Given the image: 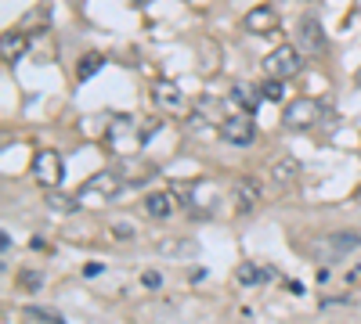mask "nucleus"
Here are the masks:
<instances>
[{
    "mask_svg": "<svg viewBox=\"0 0 361 324\" xmlns=\"http://www.w3.org/2000/svg\"><path fill=\"white\" fill-rule=\"evenodd\" d=\"M18 281H22V288H29V292H36L40 285H44V277H40V274H33V270H26V274L18 277Z\"/></svg>",
    "mask_w": 361,
    "mask_h": 324,
    "instance_id": "obj_23",
    "label": "nucleus"
},
{
    "mask_svg": "<svg viewBox=\"0 0 361 324\" xmlns=\"http://www.w3.org/2000/svg\"><path fill=\"white\" fill-rule=\"evenodd\" d=\"M264 91V101H282V94H286V86H282V79H274V76H267V83L260 86Z\"/></svg>",
    "mask_w": 361,
    "mask_h": 324,
    "instance_id": "obj_22",
    "label": "nucleus"
},
{
    "mask_svg": "<svg viewBox=\"0 0 361 324\" xmlns=\"http://www.w3.org/2000/svg\"><path fill=\"white\" fill-rule=\"evenodd\" d=\"M177 209V199H174V191H152L145 199V213L152 216V220H170Z\"/></svg>",
    "mask_w": 361,
    "mask_h": 324,
    "instance_id": "obj_11",
    "label": "nucleus"
},
{
    "mask_svg": "<svg viewBox=\"0 0 361 324\" xmlns=\"http://www.w3.org/2000/svg\"><path fill=\"white\" fill-rule=\"evenodd\" d=\"M260 194H264L260 180L242 177L235 187H231V199H235V213H253V209H257V202H260Z\"/></svg>",
    "mask_w": 361,
    "mask_h": 324,
    "instance_id": "obj_10",
    "label": "nucleus"
},
{
    "mask_svg": "<svg viewBox=\"0 0 361 324\" xmlns=\"http://www.w3.org/2000/svg\"><path fill=\"white\" fill-rule=\"evenodd\" d=\"M131 137H134V123L126 116H116L112 126H109V134H105V141H109L112 148H123V144H131Z\"/></svg>",
    "mask_w": 361,
    "mask_h": 324,
    "instance_id": "obj_16",
    "label": "nucleus"
},
{
    "mask_svg": "<svg viewBox=\"0 0 361 324\" xmlns=\"http://www.w3.org/2000/svg\"><path fill=\"white\" fill-rule=\"evenodd\" d=\"M296 177H300V162H296L293 155H279V159L271 162V180L279 184V187L296 184Z\"/></svg>",
    "mask_w": 361,
    "mask_h": 324,
    "instance_id": "obj_13",
    "label": "nucleus"
},
{
    "mask_svg": "<svg viewBox=\"0 0 361 324\" xmlns=\"http://www.w3.org/2000/svg\"><path fill=\"white\" fill-rule=\"evenodd\" d=\"M184 202L192 206L199 216H206L209 206H214V187H209V180H196L192 187H184Z\"/></svg>",
    "mask_w": 361,
    "mask_h": 324,
    "instance_id": "obj_12",
    "label": "nucleus"
},
{
    "mask_svg": "<svg viewBox=\"0 0 361 324\" xmlns=\"http://www.w3.org/2000/svg\"><path fill=\"white\" fill-rule=\"evenodd\" d=\"M354 83H358V86H361V69H358V72H354Z\"/></svg>",
    "mask_w": 361,
    "mask_h": 324,
    "instance_id": "obj_29",
    "label": "nucleus"
},
{
    "mask_svg": "<svg viewBox=\"0 0 361 324\" xmlns=\"http://www.w3.org/2000/svg\"><path fill=\"white\" fill-rule=\"evenodd\" d=\"M61 155L58 151H51V148H40L36 155H33V177H36V184L40 187H47V191H54L58 184H61Z\"/></svg>",
    "mask_w": 361,
    "mask_h": 324,
    "instance_id": "obj_3",
    "label": "nucleus"
},
{
    "mask_svg": "<svg viewBox=\"0 0 361 324\" xmlns=\"http://www.w3.org/2000/svg\"><path fill=\"white\" fill-rule=\"evenodd\" d=\"M347 281H351V285H361V267H354V270H347Z\"/></svg>",
    "mask_w": 361,
    "mask_h": 324,
    "instance_id": "obj_28",
    "label": "nucleus"
},
{
    "mask_svg": "<svg viewBox=\"0 0 361 324\" xmlns=\"http://www.w3.org/2000/svg\"><path fill=\"white\" fill-rule=\"evenodd\" d=\"M361 245V234L358 231H332V234H322V238H314V242L300 252L314 256V259H322V263H336V259H344L347 252H354Z\"/></svg>",
    "mask_w": 361,
    "mask_h": 324,
    "instance_id": "obj_1",
    "label": "nucleus"
},
{
    "mask_svg": "<svg viewBox=\"0 0 361 324\" xmlns=\"http://www.w3.org/2000/svg\"><path fill=\"white\" fill-rule=\"evenodd\" d=\"M141 285H145V288H159V285H163V274L145 270V274H141Z\"/></svg>",
    "mask_w": 361,
    "mask_h": 324,
    "instance_id": "obj_24",
    "label": "nucleus"
},
{
    "mask_svg": "<svg viewBox=\"0 0 361 324\" xmlns=\"http://www.w3.org/2000/svg\"><path fill=\"white\" fill-rule=\"evenodd\" d=\"M231 101H235L239 105V112H257V105L264 101V91H257V86H253V83H235V86H231Z\"/></svg>",
    "mask_w": 361,
    "mask_h": 324,
    "instance_id": "obj_14",
    "label": "nucleus"
},
{
    "mask_svg": "<svg viewBox=\"0 0 361 324\" xmlns=\"http://www.w3.org/2000/svg\"><path fill=\"white\" fill-rule=\"evenodd\" d=\"M159 126H163L159 119H148V123H145V130H141V144H145V141H152V134H156Z\"/></svg>",
    "mask_w": 361,
    "mask_h": 324,
    "instance_id": "obj_25",
    "label": "nucleus"
},
{
    "mask_svg": "<svg viewBox=\"0 0 361 324\" xmlns=\"http://www.w3.org/2000/svg\"><path fill=\"white\" fill-rule=\"evenodd\" d=\"M246 33H253V36H264V33H274L279 29V11H274L271 4H260V8H253V11H246Z\"/></svg>",
    "mask_w": 361,
    "mask_h": 324,
    "instance_id": "obj_9",
    "label": "nucleus"
},
{
    "mask_svg": "<svg viewBox=\"0 0 361 324\" xmlns=\"http://www.w3.org/2000/svg\"><path fill=\"white\" fill-rule=\"evenodd\" d=\"M300 69H304L300 47H293V43H279V47L264 58V72L274 76V79H293Z\"/></svg>",
    "mask_w": 361,
    "mask_h": 324,
    "instance_id": "obj_2",
    "label": "nucleus"
},
{
    "mask_svg": "<svg viewBox=\"0 0 361 324\" xmlns=\"http://www.w3.org/2000/svg\"><path fill=\"white\" fill-rule=\"evenodd\" d=\"M221 137H224L228 144H239V148H246L253 137H257V123H253V116H249V112L224 116V119H221Z\"/></svg>",
    "mask_w": 361,
    "mask_h": 324,
    "instance_id": "obj_6",
    "label": "nucleus"
},
{
    "mask_svg": "<svg viewBox=\"0 0 361 324\" xmlns=\"http://www.w3.org/2000/svg\"><path fill=\"white\" fill-rule=\"evenodd\" d=\"M235 281H239V285H260V281H264V267H257V263H242V267L235 270Z\"/></svg>",
    "mask_w": 361,
    "mask_h": 324,
    "instance_id": "obj_19",
    "label": "nucleus"
},
{
    "mask_svg": "<svg viewBox=\"0 0 361 324\" xmlns=\"http://www.w3.org/2000/svg\"><path fill=\"white\" fill-rule=\"evenodd\" d=\"M116 194H119V177L109 173V169H101V173H94V177L80 187L76 199L80 202H109V199H116Z\"/></svg>",
    "mask_w": 361,
    "mask_h": 324,
    "instance_id": "obj_4",
    "label": "nucleus"
},
{
    "mask_svg": "<svg viewBox=\"0 0 361 324\" xmlns=\"http://www.w3.org/2000/svg\"><path fill=\"white\" fill-rule=\"evenodd\" d=\"M26 51H29V40H26L22 33H4V40H0V54H4V65H15Z\"/></svg>",
    "mask_w": 361,
    "mask_h": 324,
    "instance_id": "obj_15",
    "label": "nucleus"
},
{
    "mask_svg": "<svg viewBox=\"0 0 361 324\" xmlns=\"http://www.w3.org/2000/svg\"><path fill=\"white\" fill-rule=\"evenodd\" d=\"M26 317H33L36 324H66L58 310H47V307H26Z\"/></svg>",
    "mask_w": 361,
    "mask_h": 324,
    "instance_id": "obj_20",
    "label": "nucleus"
},
{
    "mask_svg": "<svg viewBox=\"0 0 361 324\" xmlns=\"http://www.w3.org/2000/svg\"><path fill=\"white\" fill-rule=\"evenodd\" d=\"M98 69H105V58H101L98 51H87V54L80 58V65H76V76H80V79H91Z\"/></svg>",
    "mask_w": 361,
    "mask_h": 324,
    "instance_id": "obj_17",
    "label": "nucleus"
},
{
    "mask_svg": "<svg viewBox=\"0 0 361 324\" xmlns=\"http://www.w3.org/2000/svg\"><path fill=\"white\" fill-rule=\"evenodd\" d=\"M101 270H105L101 263H87V267H83V277H98Z\"/></svg>",
    "mask_w": 361,
    "mask_h": 324,
    "instance_id": "obj_27",
    "label": "nucleus"
},
{
    "mask_svg": "<svg viewBox=\"0 0 361 324\" xmlns=\"http://www.w3.org/2000/svg\"><path fill=\"white\" fill-rule=\"evenodd\" d=\"M159 249H163L166 256H196V252H199L196 242H181V238H166Z\"/></svg>",
    "mask_w": 361,
    "mask_h": 324,
    "instance_id": "obj_18",
    "label": "nucleus"
},
{
    "mask_svg": "<svg viewBox=\"0 0 361 324\" xmlns=\"http://www.w3.org/2000/svg\"><path fill=\"white\" fill-rule=\"evenodd\" d=\"M29 249H33V252H47L51 245H47V238H40V234H36V238H29Z\"/></svg>",
    "mask_w": 361,
    "mask_h": 324,
    "instance_id": "obj_26",
    "label": "nucleus"
},
{
    "mask_svg": "<svg viewBox=\"0 0 361 324\" xmlns=\"http://www.w3.org/2000/svg\"><path fill=\"white\" fill-rule=\"evenodd\" d=\"M296 47H300L304 54H322L325 51V29H322V22H318L314 15H304L300 22H296Z\"/></svg>",
    "mask_w": 361,
    "mask_h": 324,
    "instance_id": "obj_8",
    "label": "nucleus"
},
{
    "mask_svg": "<svg viewBox=\"0 0 361 324\" xmlns=\"http://www.w3.org/2000/svg\"><path fill=\"white\" fill-rule=\"evenodd\" d=\"M152 101L159 112H170V116H184L188 112V98L181 94V86L174 79H156L152 83Z\"/></svg>",
    "mask_w": 361,
    "mask_h": 324,
    "instance_id": "obj_5",
    "label": "nucleus"
},
{
    "mask_svg": "<svg viewBox=\"0 0 361 324\" xmlns=\"http://www.w3.org/2000/svg\"><path fill=\"white\" fill-rule=\"evenodd\" d=\"M47 206L51 209H61V213H76V206H80V199H66V194H58V191H47Z\"/></svg>",
    "mask_w": 361,
    "mask_h": 324,
    "instance_id": "obj_21",
    "label": "nucleus"
},
{
    "mask_svg": "<svg viewBox=\"0 0 361 324\" xmlns=\"http://www.w3.org/2000/svg\"><path fill=\"white\" fill-rule=\"evenodd\" d=\"M318 112H322V105L314 98H293L282 112V126L286 130H304V126H314Z\"/></svg>",
    "mask_w": 361,
    "mask_h": 324,
    "instance_id": "obj_7",
    "label": "nucleus"
}]
</instances>
